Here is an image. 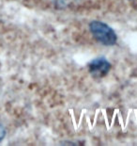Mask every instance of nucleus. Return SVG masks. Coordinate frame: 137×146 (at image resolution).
<instances>
[{"mask_svg":"<svg viewBox=\"0 0 137 146\" xmlns=\"http://www.w3.org/2000/svg\"><path fill=\"white\" fill-rule=\"evenodd\" d=\"M89 30L95 40L106 46L115 45L117 42V35L115 30L101 21L94 20L89 23Z\"/></svg>","mask_w":137,"mask_h":146,"instance_id":"nucleus-1","label":"nucleus"},{"mask_svg":"<svg viewBox=\"0 0 137 146\" xmlns=\"http://www.w3.org/2000/svg\"><path fill=\"white\" fill-rule=\"evenodd\" d=\"M88 69L89 74L96 78H102L106 76L110 72L111 63L103 57H99L92 60L88 64Z\"/></svg>","mask_w":137,"mask_h":146,"instance_id":"nucleus-2","label":"nucleus"},{"mask_svg":"<svg viewBox=\"0 0 137 146\" xmlns=\"http://www.w3.org/2000/svg\"><path fill=\"white\" fill-rule=\"evenodd\" d=\"M82 0H54V5L57 10H64L73 5H77Z\"/></svg>","mask_w":137,"mask_h":146,"instance_id":"nucleus-3","label":"nucleus"},{"mask_svg":"<svg viewBox=\"0 0 137 146\" xmlns=\"http://www.w3.org/2000/svg\"><path fill=\"white\" fill-rule=\"evenodd\" d=\"M6 135V129L1 123H0V141H2V139H4V137Z\"/></svg>","mask_w":137,"mask_h":146,"instance_id":"nucleus-4","label":"nucleus"}]
</instances>
